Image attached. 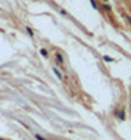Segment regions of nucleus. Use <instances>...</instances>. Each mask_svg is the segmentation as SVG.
I'll use <instances>...</instances> for the list:
<instances>
[{
    "label": "nucleus",
    "instance_id": "f257e3e1",
    "mask_svg": "<svg viewBox=\"0 0 131 140\" xmlns=\"http://www.w3.org/2000/svg\"><path fill=\"white\" fill-rule=\"evenodd\" d=\"M56 60H58V62H59V64H61V65L63 64V60H62V56H61V55H59V53H56Z\"/></svg>",
    "mask_w": 131,
    "mask_h": 140
},
{
    "label": "nucleus",
    "instance_id": "f03ea898",
    "mask_svg": "<svg viewBox=\"0 0 131 140\" xmlns=\"http://www.w3.org/2000/svg\"><path fill=\"white\" fill-rule=\"evenodd\" d=\"M105 60H108V62H112V58H109V56H105Z\"/></svg>",
    "mask_w": 131,
    "mask_h": 140
},
{
    "label": "nucleus",
    "instance_id": "7ed1b4c3",
    "mask_svg": "<svg viewBox=\"0 0 131 140\" xmlns=\"http://www.w3.org/2000/svg\"><path fill=\"white\" fill-rule=\"evenodd\" d=\"M125 19H127L130 24H131V16H128V15H125Z\"/></svg>",
    "mask_w": 131,
    "mask_h": 140
},
{
    "label": "nucleus",
    "instance_id": "20e7f679",
    "mask_svg": "<svg viewBox=\"0 0 131 140\" xmlns=\"http://www.w3.org/2000/svg\"><path fill=\"white\" fill-rule=\"evenodd\" d=\"M35 137H37V140H44V139H43L41 136H35Z\"/></svg>",
    "mask_w": 131,
    "mask_h": 140
}]
</instances>
